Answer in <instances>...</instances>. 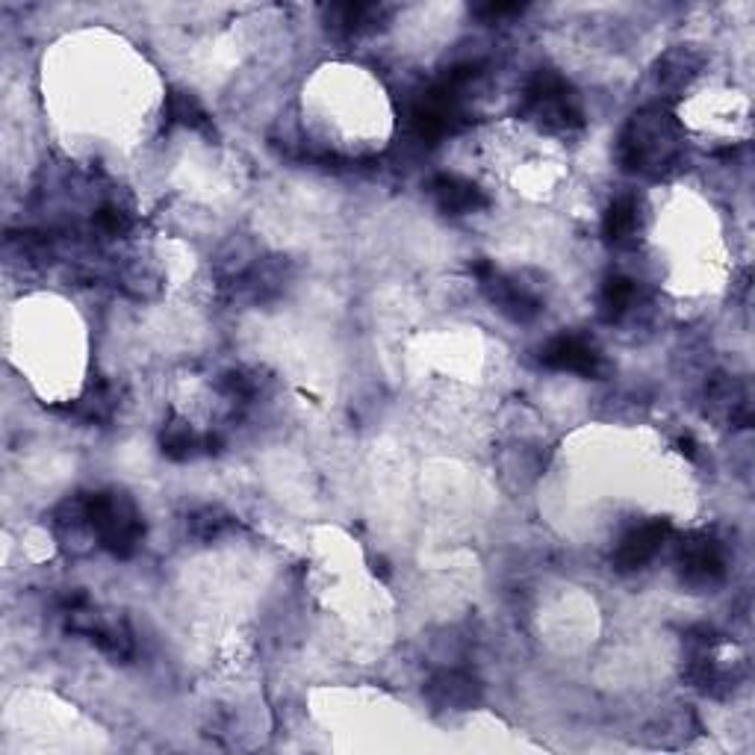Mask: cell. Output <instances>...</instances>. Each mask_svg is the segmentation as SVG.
I'll use <instances>...</instances> for the list:
<instances>
[{"mask_svg": "<svg viewBox=\"0 0 755 755\" xmlns=\"http://www.w3.org/2000/svg\"><path fill=\"white\" fill-rule=\"evenodd\" d=\"M682 160L676 121L661 109H643L620 136V163L635 175H667Z\"/></svg>", "mask_w": 755, "mask_h": 755, "instance_id": "6da1fadb", "label": "cell"}, {"mask_svg": "<svg viewBox=\"0 0 755 755\" xmlns=\"http://www.w3.org/2000/svg\"><path fill=\"white\" fill-rule=\"evenodd\" d=\"M525 113L553 133H570L584 125L570 86L555 71H537L525 89Z\"/></svg>", "mask_w": 755, "mask_h": 755, "instance_id": "7a4b0ae2", "label": "cell"}, {"mask_svg": "<svg viewBox=\"0 0 755 755\" xmlns=\"http://www.w3.org/2000/svg\"><path fill=\"white\" fill-rule=\"evenodd\" d=\"M89 511H92V532L104 549H109L116 558H127V555L136 553L139 537H142V520H139V513L127 496H89Z\"/></svg>", "mask_w": 755, "mask_h": 755, "instance_id": "3957f363", "label": "cell"}, {"mask_svg": "<svg viewBox=\"0 0 755 755\" xmlns=\"http://www.w3.org/2000/svg\"><path fill=\"white\" fill-rule=\"evenodd\" d=\"M475 271H478V278L485 283L490 301H493L496 307H499L508 320L528 322L541 313V304H537V299H534L532 292L523 290L520 283L508 281L502 275H496L493 266H487L485 263V266H478Z\"/></svg>", "mask_w": 755, "mask_h": 755, "instance_id": "277c9868", "label": "cell"}, {"mask_svg": "<svg viewBox=\"0 0 755 755\" xmlns=\"http://www.w3.org/2000/svg\"><path fill=\"white\" fill-rule=\"evenodd\" d=\"M426 697L431 706L443 708V711H464L478 702L481 688L464 670H443L426 685Z\"/></svg>", "mask_w": 755, "mask_h": 755, "instance_id": "5b68a950", "label": "cell"}, {"mask_svg": "<svg viewBox=\"0 0 755 755\" xmlns=\"http://www.w3.org/2000/svg\"><path fill=\"white\" fill-rule=\"evenodd\" d=\"M543 367L558 369V372H576V375H593L600 369V355L593 351L588 339L576 337V334H564L555 337L541 355Z\"/></svg>", "mask_w": 755, "mask_h": 755, "instance_id": "8992f818", "label": "cell"}, {"mask_svg": "<svg viewBox=\"0 0 755 755\" xmlns=\"http://www.w3.org/2000/svg\"><path fill=\"white\" fill-rule=\"evenodd\" d=\"M678 567H682V579L688 584H715L723 579V555L711 537H694L682 546L678 553Z\"/></svg>", "mask_w": 755, "mask_h": 755, "instance_id": "52a82bcc", "label": "cell"}, {"mask_svg": "<svg viewBox=\"0 0 755 755\" xmlns=\"http://www.w3.org/2000/svg\"><path fill=\"white\" fill-rule=\"evenodd\" d=\"M428 189H431V195H434L437 207H440L443 213H452V216L475 213V210H481V207L487 204L485 193H481L478 186L469 184V181H464V177H457V175H437Z\"/></svg>", "mask_w": 755, "mask_h": 755, "instance_id": "ba28073f", "label": "cell"}, {"mask_svg": "<svg viewBox=\"0 0 755 755\" xmlns=\"http://www.w3.org/2000/svg\"><path fill=\"white\" fill-rule=\"evenodd\" d=\"M667 532H670L667 523H647V525H640V528H635V532L626 534L620 543V549H617V555H614L617 567H620L623 572L643 567L652 555L659 553L661 543H664V537H667Z\"/></svg>", "mask_w": 755, "mask_h": 755, "instance_id": "9c48e42d", "label": "cell"}, {"mask_svg": "<svg viewBox=\"0 0 755 755\" xmlns=\"http://www.w3.org/2000/svg\"><path fill=\"white\" fill-rule=\"evenodd\" d=\"M706 57L694 48H673L667 50L659 62V86L664 89H685L690 80L697 78Z\"/></svg>", "mask_w": 755, "mask_h": 755, "instance_id": "30bf717a", "label": "cell"}, {"mask_svg": "<svg viewBox=\"0 0 755 755\" xmlns=\"http://www.w3.org/2000/svg\"><path fill=\"white\" fill-rule=\"evenodd\" d=\"M381 19V7L375 3H337L328 10V27L337 36H358Z\"/></svg>", "mask_w": 755, "mask_h": 755, "instance_id": "8fae6325", "label": "cell"}, {"mask_svg": "<svg viewBox=\"0 0 755 755\" xmlns=\"http://www.w3.org/2000/svg\"><path fill=\"white\" fill-rule=\"evenodd\" d=\"M160 443H163V452L172 457V461H186V457L198 455V449H204L201 434H198L189 422H184V419L169 422V426L163 428Z\"/></svg>", "mask_w": 755, "mask_h": 755, "instance_id": "7c38bea8", "label": "cell"}, {"mask_svg": "<svg viewBox=\"0 0 755 755\" xmlns=\"http://www.w3.org/2000/svg\"><path fill=\"white\" fill-rule=\"evenodd\" d=\"M602 231H605L611 243H629L631 236L638 233V204H635V198H620V201L611 204Z\"/></svg>", "mask_w": 755, "mask_h": 755, "instance_id": "4fadbf2b", "label": "cell"}, {"mask_svg": "<svg viewBox=\"0 0 755 755\" xmlns=\"http://www.w3.org/2000/svg\"><path fill=\"white\" fill-rule=\"evenodd\" d=\"M169 121L193 127V130H201V133H210V118H207L204 107L189 92H172L169 95Z\"/></svg>", "mask_w": 755, "mask_h": 755, "instance_id": "5bb4252c", "label": "cell"}, {"mask_svg": "<svg viewBox=\"0 0 755 755\" xmlns=\"http://www.w3.org/2000/svg\"><path fill=\"white\" fill-rule=\"evenodd\" d=\"M631 299H635V283H631L629 278H611L600 295L602 316L608 322L620 320L623 313L629 311Z\"/></svg>", "mask_w": 755, "mask_h": 755, "instance_id": "9a60e30c", "label": "cell"}, {"mask_svg": "<svg viewBox=\"0 0 755 755\" xmlns=\"http://www.w3.org/2000/svg\"><path fill=\"white\" fill-rule=\"evenodd\" d=\"M228 528H231V516L224 511H219V508H201V511H195L193 516H189V534L204 543L222 537Z\"/></svg>", "mask_w": 755, "mask_h": 755, "instance_id": "2e32d148", "label": "cell"}, {"mask_svg": "<svg viewBox=\"0 0 755 755\" xmlns=\"http://www.w3.org/2000/svg\"><path fill=\"white\" fill-rule=\"evenodd\" d=\"M130 224H133V219L118 204H107V207H101L95 213V228L104 236H121L125 231H130Z\"/></svg>", "mask_w": 755, "mask_h": 755, "instance_id": "e0dca14e", "label": "cell"}, {"mask_svg": "<svg viewBox=\"0 0 755 755\" xmlns=\"http://www.w3.org/2000/svg\"><path fill=\"white\" fill-rule=\"evenodd\" d=\"M80 414L86 419H95V422L107 419L109 414H113V396H109V390L104 387V384L92 390V393L80 402Z\"/></svg>", "mask_w": 755, "mask_h": 755, "instance_id": "ac0fdd59", "label": "cell"}, {"mask_svg": "<svg viewBox=\"0 0 755 755\" xmlns=\"http://www.w3.org/2000/svg\"><path fill=\"white\" fill-rule=\"evenodd\" d=\"M523 12L520 3H487V7H475V15H485V19H504V15H516Z\"/></svg>", "mask_w": 755, "mask_h": 755, "instance_id": "d6986e66", "label": "cell"}]
</instances>
